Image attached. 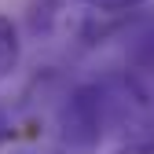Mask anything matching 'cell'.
I'll list each match as a JSON object with an SVG mask.
<instances>
[{"mask_svg": "<svg viewBox=\"0 0 154 154\" xmlns=\"http://www.w3.org/2000/svg\"><path fill=\"white\" fill-rule=\"evenodd\" d=\"M18 59H22V37H18V26L8 15H0V81L18 70Z\"/></svg>", "mask_w": 154, "mask_h": 154, "instance_id": "6da1fadb", "label": "cell"}, {"mask_svg": "<svg viewBox=\"0 0 154 154\" xmlns=\"http://www.w3.org/2000/svg\"><path fill=\"white\" fill-rule=\"evenodd\" d=\"M85 4H88L95 15L118 18V15H128V11H136L140 4H147V0H85Z\"/></svg>", "mask_w": 154, "mask_h": 154, "instance_id": "7a4b0ae2", "label": "cell"}, {"mask_svg": "<svg viewBox=\"0 0 154 154\" xmlns=\"http://www.w3.org/2000/svg\"><path fill=\"white\" fill-rule=\"evenodd\" d=\"M110 154H154V140H128Z\"/></svg>", "mask_w": 154, "mask_h": 154, "instance_id": "3957f363", "label": "cell"}, {"mask_svg": "<svg viewBox=\"0 0 154 154\" xmlns=\"http://www.w3.org/2000/svg\"><path fill=\"white\" fill-rule=\"evenodd\" d=\"M11 136H15V118H11L4 106H0V147H8Z\"/></svg>", "mask_w": 154, "mask_h": 154, "instance_id": "277c9868", "label": "cell"}, {"mask_svg": "<svg viewBox=\"0 0 154 154\" xmlns=\"http://www.w3.org/2000/svg\"><path fill=\"white\" fill-rule=\"evenodd\" d=\"M15 154H41V150H15Z\"/></svg>", "mask_w": 154, "mask_h": 154, "instance_id": "5b68a950", "label": "cell"}]
</instances>
